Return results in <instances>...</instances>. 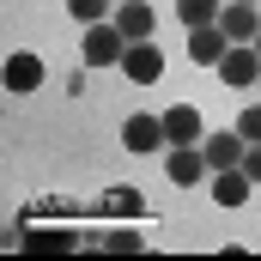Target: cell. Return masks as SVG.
Returning a JSON list of instances; mask_svg holds the SVG:
<instances>
[{
    "instance_id": "6da1fadb",
    "label": "cell",
    "mask_w": 261,
    "mask_h": 261,
    "mask_svg": "<svg viewBox=\"0 0 261 261\" xmlns=\"http://www.w3.org/2000/svg\"><path fill=\"white\" fill-rule=\"evenodd\" d=\"M79 55H85V67H122V55H128V37L116 31V18H103V24H85V43H79Z\"/></svg>"
},
{
    "instance_id": "7a4b0ae2",
    "label": "cell",
    "mask_w": 261,
    "mask_h": 261,
    "mask_svg": "<svg viewBox=\"0 0 261 261\" xmlns=\"http://www.w3.org/2000/svg\"><path fill=\"white\" fill-rule=\"evenodd\" d=\"M231 91H255V79H261V55H255V43H231L225 49V61L213 67Z\"/></svg>"
},
{
    "instance_id": "3957f363",
    "label": "cell",
    "mask_w": 261,
    "mask_h": 261,
    "mask_svg": "<svg viewBox=\"0 0 261 261\" xmlns=\"http://www.w3.org/2000/svg\"><path fill=\"white\" fill-rule=\"evenodd\" d=\"M122 73H128V85H158V79H164V49H158L152 37H146V43H128Z\"/></svg>"
},
{
    "instance_id": "277c9868",
    "label": "cell",
    "mask_w": 261,
    "mask_h": 261,
    "mask_svg": "<svg viewBox=\"0 0 261 261\" xmlns=\"http://www.w3.org/2000/svg\"><path fill=\"white\" fill-rule=\"evenodd\" d=\"M122 146H128L134 158L164 152V146H170V140H164V116H128V122H122Z\"/></svg>"
},
{
    "instance_id": "5b68a950",
    "label": "cell",
    "mask_w": 261,
    "mask_h": 261,
    "mask_svg": "<svg viewBox=\"0 0 261 261\" xmlns=\"http://www.w3.org/2000/svg\"><path fill=\"white\" fill-rule=\"evenodd\" d=\"M164 140H170V146H200V140H206V122H200L195 103H170V110H164Z\"/></svg>"
},
{
    "instance_id": "8992f818",
    "label": "cell",
    "mask_w": 261,
    "mask_h": 261,
    "mask_svg": "<svg viewBox=\"0 0 261 261\" xmlns=\"http://www.w3.org/2000/svg\"><path fill=\"white\" fill-rule=\"evenodd\" d=\"M164 170H170L176 189H189V182H200V176H213V164H206L200 146H170V152H164Z\"/></svg>"
},
{
    "instance_id": "52a82bcc",
    "label": "cell",
    "mask_w": 261,
    "mask_h": 261,
    "mask_svg": "<svg viewBox=\"0 0 261 261\" xmlns=\"http://www.w3.org/2000/svg\"><path fill=\"white\" fill-rule=\"evenodd\" d=\"M110 18H116V31H122L128 43H146V37L158 31V12H152L146 0H116V12H110Z\"/></svg>"
},
{
    "instance_id": "ba28073f",
    "label": "cell",
    "mask_w": 261,
    "mask_h": 261,
    "mask_svg": "<svg viewBox=\"0 0 261 261\" xmlns=\"http://www.w3.org/2000/svg\"><path fill=\"white\" fill-rule=\"evenodd\" d=\"M200 152H206V164H213V170H237V164H243V152H249V140H243L237 128H225V134H206V140H200Z\"/></svg>"
},
{
    "instance_id": "9c48e42d",
    "label": "cell",
    "mask_w": 261,
    "mask_h": 261,
    "mask_svg": "<svg viewBox=\"0 0 261 261\" xmlns=\"http://www.w3.org/2000/svg\"><path fill=\"white\" fill-rule=\"evenodd\" d=\"M219 31L231 37V43H249L261 31V12H255V0H225L219 6Z\"/></svg>"
},
{
    "instance_id": "30bf717a",
    "label": "cell",
    "mask_w": 261,
    "mask_h": 261,
    "mask_svg": "<svg viewBox=\"0 0 261 261\" xmlns=\"http://www.w3.org/2000/svg\"><path fill=\"white\" fill-rule=\"evenodd\" d=\"M225 49H231V37H225L219 24H195V31H189V61L195 67H219Z\"/></svg>"
},
{
    "instance_id": "8fae6325",
    "label": "cell",
    "mask_w": 261,
    "mask_h": 261,
    "mask_svg": "<svg viewBox=\"0 0 261 261\" xmlns=\"http://www.w3.org/2000/svg\"><path fill=\"white\" fill-rule=\"evenodd\" d=\"M0 79H6V91H18V97L37 91V85H43V55H6V73H0Z\"/></svg>"
},
{
    "instance_id": "7c38bea8",
    "label": "cell",
    "mask_w": 261,
    "mask_h": 261,
    "mask_svg": "<svg viewBox=\"0 0 261 261\" xmlns=\"http://www.w3.org/2000/svg\"><path fill=\"white\" fill-rule=\"evenodd\" d=\"M249 189H255V182H249L243 164H237V170H213V200H219V206H243Z\"/></svg>"
},
{
    "instance_id": "4fadbf2b",
    "label": "cell",
    "mask_w": 261,
    "mask_h": 261,
    "mask_svg": "<svg viewBox=\"0 0 261 261\" xmlns=\"http://www.w3.org/2000/svg\"><path fill=\"white\" fill-rule=\"evenodd\" d=\"M219 6L225 0H176V18L195 31V24H219Z\"/></svg>"
},
{
    "instance_id": "5bb4252c",
    "label": "cell",
    "mask_w": 261,
    "mask_h": 261,
    "mask_svg": "<svg viewBox=\"0 0 261 261\" xmlns=\"http://www.w3.org/2000/svg\"><path fill=\"white\" fill-rule=\"evenodd\" d=\"M24 249H79V237H73V231H55V225H43V231H24Z\"/></svg>"
},
{
    "instance_id": "9a60e30c",
    "label": "cell",
    "mask_w": 261,
    "mask_h": 261,
    "mask_svg": "<svg viewBox=\"0 0 261 261\" xmlns=\"http://www.w3.org/2000/svg\"><path fill=\"white\" fill-rule=\"evenodd\" d=\"M67 12H73L79 24H103V18L116 12V0H67Z\"/></svg>"
},
{
    "instance_id": "2e32d148",
    "label": "cell",
    "mask_w": 261,
    "mask_h": 261,
    "mask_svg": "<svg viewBox=\"0 0 261 261\" xmlns=\"http://www.w3.org/2000/svg\"><path fill=\"white\" fill-rule=\"evenodd\" d=\"M103 249H110V255H140L146 237H140V231H103Z\"/></svg>"
},
{
    "instance_id": "e0dca14e",
    "label": "cell",
    "mask_w": 261,
    "mask_h": 261,
    "mask_svg": "<svg viewBox=\"0 0 261 261\" xmlns=\"http://www.w3.org/2000/svg\"><path fill=\"white\" fill-rule=\"evenodd\" d=\"M237 134H243L249 146H261V103H249V110L237 116Z\"/></svg>"
},
{
    "instance_id": "ac0fdd59",
    "label": "cell",
    "mask_w": 261,
    "mask_h": 261,
    "mask_svg": "<svg viewBox=\"0 0 261 261\" xmlns=\"http://www.w3.org/2000/svg\"><path fill=\"white\" fill-rule=\"evenodd\" d=\"M91 73H97V67H85V61H79L73 73H67V91H73V97H85V85H91Z\"/></svg>"
},
{
    "instance_id": "d6986e66",
    "label": "cell",
    "mask_w": 261,
    "mask_h": 261,
    "mask_svg": "<svg viewBox=\"0 0 261 261\" xmlns=\"http://www.w3.org/2000/svg\"><path fill=\"white\" fill-rule=\"evenodd\" d=\"M243 170H249V182H261V146H249V152H243Z\"/></svg>"
},
{
    "instance_id": "ffe728a7",
    "label": "cell",
    "mask_w": 261,
    "mask_h": 261,
    "mask_svg": "<svg viewBox=\"0 0 261 261\" xmlns=\"http://www.w3.org/2000/svg\"><path fill=\"white\" fill-rule=\"evenodd\" d=\"M249 43H255V55H261V31H255V37H249Z\"/></svg>"
},
{
    "instance_id": "44dd1931",
    "label": "cell",
    "mask_w": 261,
    "mask_h": 261,
    "mask_svg": "<svg viewBox=\"0 0 261 261\" xmlns=\"http://www.w3.org/2000/svg\"><path fill=\"white\" fill-rule=\"evenodd\" d=\"M255 91H261V79H255Z\"/></svg>"
},
{
    "instance_id": "7402d4cb",
    "label": "cell",
    "mask_w": 261,
    "mask_h": 261,
    "mask_svg": "<svg viewBox=\"0 0 261 261\" xmlns=\"http://www.w3.org/2000/svg\"><path fill=\"white\" fill-rule=\"evenodd\" d=\"M255 6H261V0H255Z\"/></svg>"
}]
</instances>
